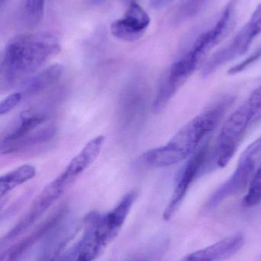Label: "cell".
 <instances>
[{
    "instance_id": "cell-1",
    "label": "cell",
    "mask_w": 261,
    "mask_h": 261,
    "mask_svg": "<svg viewBox=\"0 0 261 261\" xmlns=\"http://www.w3.org/2000/svg\"><path fill=\"white\" fill-rule=\"evenodd\" d=\"M61 50L59 39L49 32L21 34L5 47L0 64V92L10 91L35 74Z\"/></svg>"
},
{
    "instance_id": "cell-2",
    "label": "cell",
    "mask_w": 261,
    "mask_h": 261,
    "mask_svg": "<svg viewBox=\"0 0 261 261\" xmlns=\"http://www.w3.org/2000/svg\"><path fill=\"white\" fill-rule=\"evenodd\" d=\"M231 97L224 98L185 124L165 145L146 151L143 164L154 168L176 165L194 155L217 128L231 104Z\"/></svg>"
},
{
    "instance_id": "cell-3",
    "label": "cell",
    "mask_w": 261,
    "mask_h": 261,
    "mask_svg": "<svg viewBox=\"0 0 261 261\" xmlns=\"http://www.w3.org/2000/svg\"><path fill=\"white\" fill-rule=\"evenodd\" d=\"M237 2L231 0L216 24L199 35L191 48L171 66L156 94L154 101L156 107H165L182 84L197 70L211 49L228 35L234 23Z\"/></svg>"
},
{
    "instance_id": "cell-4",
    "label": "cell",
    "mask_w": 261,
    "mask_h": 261,
    "mask_svg": "<svg viewBox=\"0 0 261 261\" xmlns=\"http://www.w3.org/2000/svg\"><path fill=\"white\" fill-rule=\"evenodd\" d=\"M261 114V85L224 122L215 148L216 167H225L234 156L241 141Z\"/></svg>"
},
{
    "instance_id": "cell-5",
    "label": "cell",
    "mask_w": 261,
    "mask_h": 261,
    "mask_svg": "<svg viewBox=\"0 0 261 261\" xmlns=\"http://www.w3.org/2000/svg\"><path fill=\"white\" fill-rule=\"evenodd\" d=\"M261 162V137L245 150L231 177L224 184L206 204L207 210H213L228 197L240 193L249 186Z\"/></svg>"
},
{
    "instance_id": "cell-6",
    "label": "cell",
    "mask_w": 261,
    "mask_h": 261,
    "mask_svg": "<svg viewBox=\"0 0 261 261\" xmlns=\"http://www.w3.org/2000/svg\"><path fill=\"white\" fill-rule=\"evenodd\" d=\"M261 34V4L253 12L249 21L238 32L232 41L215 54L203 68V75L211 74L223 64L246 53L253 41Z\"/></svg>"
},
{
    "instance_id": "cell-7",
    "label": "cell",
    "mask_w": 261,
    "mask_h": 261,
    "mask_svg": "<svg viewBox=\"0 0 261 261\" xmlns=\"http://www.w3.org/2000/svg\"><path fill=\"white\" fill-rule=\"evenodd\" d=\"M68 187L61 182L58 177L55 178L34 199L30 207L22 217L15 224V226L7 233L2 240V245L6 242L15 240L24 234L30 228L46 211L65 193Z\"/></svg>"
},
{
    "instance_id": "cell-8",
    "label": "cell",
    "mask_w": 261,
    "mask_h": 261,
    "mask_svg": "<svg viewBox=\"0 0 261 261\" xmlns=\"http://www.w3.org/2000/svg\"><path fill=\"white\" fill-rule=\"evenodd\" d=\"M208 156V144H206L188 158V161L179 173L171 199L164 211L163 219L165 220H170L176 214L193 181L199 176V173L205 170Z\"/></svg>"
},
{
    "instance_id": "cell-9",
    "label": "cell",
    "mask_w": 261,
    "mask_h": 261,
    "mask_svg": "<svg viewBox=\"0 0 261 261\" xmlns=\"http://www.w3.org/2000/svg\"><path fill=\"white\" fill-rule=\"evenodd\" d=\"M67 214V208H61L41 222L26 237L1 253L0 261H21L25 256L56 228Z\"/></svg>"
},
{
    "instance_id": "cell-10",
    "label": "cell",
    "mask_w": 261,
    "mask_h": 261,
    "mask_svg": "<svg viewBox=\"0 0 261 261\" xmlns=\"http://www.w3.org/2000/svg\"><path fill=\"white\" fill-rule=\"evenodd\" d=\"M150 24L148 13L136 2H132L124 16L112 23L110 32L121 41L134 42L142 38Z\"/></svg>"
},
{
    "instance_id": "cell-11",
    "label": "cell",
    "mask_w": 261,
    "mask_h": 261,
    "mask_svg": "<svg viewBox=\"0 0 261 261\" xmlns=\"http://www.w3.org/2000/svg\"><path fill=\"white\" fill-rule=\"evenodd\" d=\"M50 110L51 107L42 105L21 112L2 133L0 144L16 141L42 126L49 119Z\"/></svg>"
},
{
    "instance_id": "cell-12",
    "label": "cell",
    "mask_w": 261,
    "mask_h": 261,
    "mask_svg": "<svg viewBox=\"0 0 261 261\" xmlns=\"http://www.w3.org/2000/svg\"><path fill=\"white\" fill-rule=\"evenodd\" d=\"M105 141L104 135H98L90 140L79 153L74 156L67 167L60 173L59 177L72 187L76 179L98 158Z\"/></svg>"
},
{
    "instance_id": "cell-13",
    "label": "cell",
    "mask_w": 261,
    "mask_h": 261,
    "mask_svg": "<svg viewBox=\"0 0 261 261\" xmlns=\"http://www.w3.org/2000/svg\"><path fill=\"white\" fill-rule=\"evenodd\" d=\"M146 107L145 93L142 86L132 84L124 93L120 106V119L124 126L137 122Z\"/></svg>"
},
{
    "instance_id": "cell-14",
    "label": "cell",
    "mask_w": 261,
    "mask_h": 261,
    "mask_svg": "<svg viewBox=\"0 0 261 261\" xmlns=\"http://www.w3.org/2000/svg\"><path fill=\"white\" fill-rule=\"evenodd\" d=\"M64 66L55 64L37 72L19 86L18 91L22 95L23 99L36 96L55 85L64 74Z\"/></svg>"
},
{
    "instance_id": "cell-15",
    "label": "cell",
    "mask_w": 261,
    "mask_h": 261,
    "mask_svg": "<svg viewBox=\"0 0 261 261\" xmlns=\"http://www.w3.org/2000/svg\"><path fill=\"white\" fill-rule=\"evenodd\" d=\"M55 133L56 128L54 125L40 127L38 129L16 141L6 144H0V153L2 155L12 154L39 144H44L52 140Z\"/></svg>"
},
{
    "instance_id": "cell-16",
    "label": "cell",
    "mask_w": 261,
    "mask_h": 261,
    "mask_svg": "<svg viewBox=\"0 0 261 261\" xmlns=\"http://www.w3.org/2000/svg\"><path fill=\"white\" fill-rule=\"evenodd\" d=\"M36 174V170L31 164L20 166L0 178V197L3 199L9 192L18 186L32 179Z\"/></svg>"
},
{
    "instance_id": "cell-17",
    "label": "cell",
    "mask_w": 261,
    "mask_h": 261,
    "mask_svg": "<svg viewBox=\"0 0 261 261\" xmlns=\"http://www.w3.org/2000/svg\"><path fill=\"white\" fill-rule=\"evenodd\" d=\"M45 0H25L21 11V21L29 28L38 25L43 18Z\"/></svg>"
},
{
    "instance_id": "cell-18",
    "label": "cell",
    "mask_w": 261,
    "mask_h": 261,
    "mask_svg": "<svg viewBox=\"0 0 261 261\" xmlns=\"http://www.w3.org/2000/svg\"><path fill=\"white\" fill-rule=\"evenodd\" d=\"M210 0H185L176 14V22L191 19L204 9Z\"/></svg>"
},
{
    "instance_id": "cell-19",
    "label": "cell",
    "mask_w": 261,
    "mask_h": 261,
    "mask_svg": "<svg viewBox=\"0 0 261 261\" xmlns=\"http://www.w3.org/2000/svg\"><path fill=\"white\" fill-rule=\"evenodd\" d=\"M243 203L247 207L256 206L261 203V162L248 186Z\"/></svg>"
},
{
    "instance_id": "cell-20",
    "label": "cell",
    "mask_w": 261,
    "mask_h": 261,
    "mask_svg": "<svg viewBox=\"0 0 261 261\" xmlns=\"http://www.w3.org/2000/svg\"><path fill=\"white\" fill-rule=\"evenodd\" d=\"M23 100L24 99H23L22 95L18 90L11 93L0 103V115L3 116L10 113L12 110L16 108Z\"/></svg>"
},
{
    "instance_id": "cell-21",
    "label": "cell",
    "mask_w": 261,
    "mask_h": 261,
    "mask_svg": "<svg viewBox=\"0 0 261 261\" xmlns=\"http://www.w3.org/2000/svg\"><path fill=\"white\" fill-rule=\"evenodd\" d=\"M173 0H150V6L152 9L159 10L167 7Z\"/></svg>"
},
{
    "instance_id": "cell-22",
    "label": "cell",
    "mask_w": 261,
    "mask_h": 261,
    "mask_svg": "<svg viewBox=\"0 0 261 261\" xmlns=\"http://www.w3.org/2000/svg\"><path fill=\"white\" fill-rule=\"evenodd\" d=\"M134 261H147V260H134Z\"/></svg>"
},
{
    "instance_id": "cell-23",
    "label": "cell",
    "mask_w": 261,
    "mask_h": 261,
    "mask_svg": "<svg viewBox=\"0 0 261 261\" xmlns=\"http://www.w3.org/2000/svg\"><path fill=\"white\" fill-rule=\"evenodd\" d=\"M97 2L102 1V0H96Z\"/></svg>"
}]
</instances>
